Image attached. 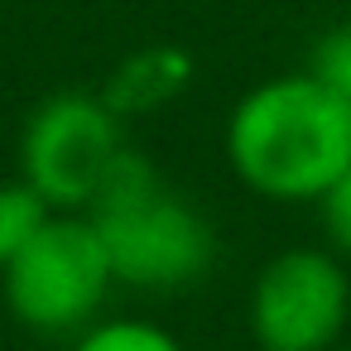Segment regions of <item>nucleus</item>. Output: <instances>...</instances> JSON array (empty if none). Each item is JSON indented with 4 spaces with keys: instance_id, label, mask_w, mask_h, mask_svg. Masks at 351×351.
<instances>
[{
    "instance_id": "1",
    "label": "nucleus",
    "mask_w": 351,
    "mask_h": 351,
    "mask_svg": "<svg viewBox=\"0 0 351 351\" xmlns=\"http://www.w3.org/2000/svg\"><path fill=\"white\" fill-rule=\"evenodd\" d=\"M221 154L241 188L265 202H322L351 164V106L308 68L265 77L231 106Z\"/></svg>"
},
{
    "instance_id": "2",
    "label": "nucleus",
    "mask_w": 351,
    "mask_h": 351,
    "mask_svg": "<svg viewBox=\"0 0 351 351\" xmlns=\"http://www.w3.org/2000/svg\"><path fill=\"white\" fill-rule=\"evenodd\" d=\"M87 217L106 241L116 289L183 293L197 289L217 265V226L207 212L169 188L159 164L135 145L121 149Z\"/></svg>"
},
{
    "instance_id": "3",
    "label": "nucleus",
    "mask_w": 351,
    "mask_h": 351,
    "mask_svg": "<svg viewBox=\"0 0 351 351\" xmlns=\"http://www.w3.org/2000/svg\"><path fill=\"white\" fill-rule=\"evenodd\" d=\"M116 289L106 241L87 212H53L49 226L0 269V298L34 337L87 332Z\"/></svg>"
},
{
    "instance_id": "4",
    "label": "nucleus",
    "mask_w": 351,
    "mask_h": 351,
    "mask_svg": "<svg viewBox=\"0 0 351 351\" xmlns=\"http://www.w3.org/2000/svg\"><path fill=\"white\" fill-rule=\"evenodd\" d=\"M125 121L101 92H53L20 125V178L58 212H87L125 149Z\"/></svg>"
},
{
    "instance_id": "5",
    "label": "nucleus",
    "mask_w": 351,
    "mask_h": 351,
    "mask_svg": "<svg viewBox=\"0 0 351 351\" xmlns=\"http://www.w3.org/2000/svg\"><path fill=\"white\" fill-rule=\"evenodd\" d=\"M250 337L260 351H332L351 322V269L337 250L293 245L250 284Z\"/></svg>"
},
{
    "instance_id": "6",
    "label": "nucleus",
    "mask_w": 351,
    "mask_h": 351,
    "mask_svg": "<svg viewBox=\"0 0 351 351\" xmlns=\"http://www.w3.org/2000/svg\"><path fill=\"white\" fill-rule=\"evenodd\" d=\"M193 77H197V58L183 44H145L106 73L101 97L121 121H140L173 106L193 87Z\"/></svg>"
},
{
    "instance_id": "7",
    "label": "nucleus",
    "mask_w": 351,
    "mask_h": 351,
    "mask_svg": "<svg viewBox=\"0 0 351 351\" xmlns=\"http://www.w3.org/2000/svg\"><path fill=\"white\" fill-rule=\"evenodd\" d=\"M58 207L25 178H10V183H0V269H5L53 217Z\"/></svg>"
},
{
    "instance_id": "8",
    "label": "nucleus",
    "mask_w": 351,
    "mask_h": 351,
    "mask_svg": "<svg viewBox=\"0 0 351 351\" xmlns=\"http://www.w3.org/2000/svg\"><path fill=\"white\" fill-rule=\"evenodd\" d=\"M68 351H188L169 327L145 317H97L87 332L73 337Z\"/></svg>"
},
{
    "instance_id": "9",
    "label": "nucleus",
    "mask_w": 351,
    "mask_h": 351,
    "mask_svg": "<svg viewBox=\"0 0 351 351\" xmlns=\"http://www.w3.org/2000/svg\"><path fill=\"white\" fill-rule=\"evenodd\" d=\"M308 73L351 106V20H337L332 29H322L308 49Z\"/></svg>"
},
{
    "instance_id": "10",
    "label": "nucleus",
    "mask_w": 351,
    "mask_h": 351,
    "mask_svg": "<svg viewBox=\"0 0 351 351\" xmlns=\"http://www.w3.org/2000/svg\"><path fill=\"white\" fill-rule=\"evenodd\" d=\"M317 212H322V231H327L332 250H337L341 260H351V164H346L341 178L322 193Z\"/></svg>"
},
{
    "instance_id": "11",
    "label": "nucleus",
    "mask_w": 351,
    "mask_h": 351,
    "mask_svg": "<svg viewBox=\"0 0 351 351\" xmlns=\"http://www.w3.org/2000/svg\"><path fill=\"white\" fill-rule=\"evenodd\" d=\"M332 351H351V346H346V341H341V346H332Z\"/></svg>"
}]
</instances>
